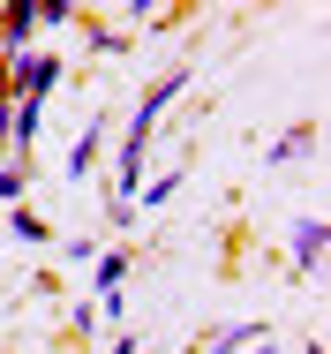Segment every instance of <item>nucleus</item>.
Masks as SVG:
<instances>
[{"instance_id":"obj_5","label":"nucleus","mask_w":331,"mask_h":354,"mask_svg":"<svg viewBox=\"0 0 331 354\" xmlns=\"http://www.w3.org/2000/svg\"><path fill=\"white\" fill-rule=\"evenodd\" d=\"M98 151H106V113H98V121L75 136V151H68V166H61V174H68V181H83V174L98 166Z\"/></svg>"},{"instance_id":"obj_8","label":"nucleus","mask_w":331,"mask_h":354,"mask_svg":"<svg viewBox=\"0 0 331 354\" xmlns=\"http://www.w3.org/2000/svg\"><path fill=\"white\" fill-rule=\"evenodd\" d=\"M8 226H15V234L30 241V249H46V241H53V226H46L38 212H8Z\"/></svg>"},{"instance_id":"obj_4","label":"nucleus","mask_w":331,"mask_h":354,"mask_svg":"<svg viewBox=\"0 0 331 354\" xmlns=\"http://www.w3.org/2000/svg\"><path fill=\"white\" fill-rule=\"evenodd\" d=\"M121 279H129V257H121V249H113V257H98V279H91L98 301H91V309H121Z\"/></svg>"},{"instance_id":"obj_7","label":"nucleus","mask_w":331,"mask_h":354,"mask_svg":"<svg viewBox=\"0 0 331 354\" xmlns=\"http://www.w3.org/2000/svg\"><path fill=\"white\" fill-rule=\"evenodd\" d=\"M23 189H30V166H23V158H8V166H0V204H15V212H23Z\"/></svg>"},{"instance_id":"obj_9","label":"nucleus","mask_w":331,"mask_h":354,"mask_svg":"<svg viewBox=\"0 0 331 354\" xmlns=\"http://www.w3.org/2000/svg\"><path fill=\"white\" fill-rule=\"evenodd\" d=\"M309 143H316V129H294V136L278 143V151H271V166H286V158H301V151H309Z\"/></svg>"},{"instance_id":"obj_12","label":"nucleus","mask_w":331,"mask_h":354,"mask_svg":"<svg viewBox=\"0 0 331 354\" xmlns=\"http://www.w3.org/2000/svg\"><path fill=\"white\" fill-rule=\"evenodd\" d=\"M113 354H135V339H113Z\"/></svg>"},{"instance_id":"obj_10","label":"nucleus","mask_w":331,"mask_h":354,"mask_svg":"<svg viewBox=\"0 0 331 354\" xmlns=\"http://www.w3.org/2000/svg\"><path fill=\"white\" fill-rule=\"evenodd\" d=\"M173 189H181V174H158V181H143V204H166Z\"/></svg>"},{"instance_id":"obj_2","label":"nucleus","mask_w":331,"mask_h":354,"mask_svg":"<svg viewBox=\"0 0 331 354\" xmlns=\"http://www.w3.org/2000/svg\"><path fill=\"white\" fill-rule=\"evenodd\" d=\"M30 30H38V8H30V0L0 8V61H23V53H30Z\"/></svg>"},{"instance_id":"obj_3","label":"nucleus","mask_w":331,"mask_h":354,"mask_svg":"<svg viewBox=\"0 0 331 354\" xmlns=\"http://www.w3.org/2000/svg\"><path fill=\"white\" fill-rule=\"evenodd\" d=\"M324 249H331L324 218H294V272H324Z\"/></svg>"},{"instance_id":"obj_6","label":"nucleus","mask_w":331,"mask_h":354,"mask_svg":"<svg viewBox=\"0 0 331 354\" xmlns=\"http://www.w3.org/2000/svg\"><path fill=\"white\" fill-rule=\"evenodd\" d=\"M264 339H271L264 324H226V332L211 339V354H249V347H264Z\"/></svg>"},{"instance_id":"obj_1","label":"nucleus","mask_w":331,"mask_h":354,"mask_svg":"<svg viewBox=\"0 0 331 354\" xmlns=\"http://www.w3.org/2000/svg\"><path fill=\"white\" fill-rule=\"evenodd\" d=\"M181 91H189V68L158 75V83L143 91V106H135V113H129V136H121V151H151V129H158V113H166V106L181 98Z\"/></svg>"},{"instance_id":"obj_11","label":"nucleus","mask_w":331,"mask_h":354,"mask_svg":"<svg viewBox=\"0 0 331 354\" xmlns=\"http://www.w3.org/2000/svg\"><path fill=\"white\" fill-rule=\"evenodd\" d=\"M8 106H15V98H8V68H0V129H8Z\"/></svg>"}]
</instances>
